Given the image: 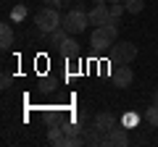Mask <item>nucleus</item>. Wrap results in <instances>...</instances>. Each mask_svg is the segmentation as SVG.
I'll use <instances>...</instances> for the list:
<instances>
[{"instance_id": "nucleus-18", "label": "nucleus", "mask_w": 158, "mask_h": 147, "mask_svg": "<svg viewBox=\"0 0 158 147\" xmlns=\"http://www.w3.org/2000/svg\"><path fill=\"white\" fill-rule=\"evenodd\" d=\"M0 84H3V89H8V87L13 84V76H11V74L6 71V74H3V79H0Z\"/></svg>"}, {"instance_id": "nucleus-5", "label": "nucleus", "mask_w": 158, "mask_h": 147, "mask_svg": "<svg viewBox=\"0 0 158 147\" xmlns=\"http://www.w3.org/2000/svg\"><path fill=\"white\" fill-rule=\"evenodd\" d=\"M111 81L118 87V89L132 87V81H135V71H132V66H129V63H116V66L111 68Z\"/></svg>"}, {"instance_id": "nucleus-2", "label": "nucleus", "mask_w": 158, "mask_h": 147, "mask_svg": "<svg viewBox=\"0 0 158 147\" xmlns=\"http://www.w3.org/2000/svg\"><path fill=\"white\" fill-rule=\"evenodd\" d=\"M34 24H37V32L48 37V34H50V32H56L58 26H63L61 8H53V6L40 8V11H37V16H34Z\"/></svg>"}, {"instance_id": "nucleus-23", "label": "nucleus", "mask_w": 158, "mask_h": 147, "mask_svg": "<svg viewBox=\"0 0 158 147\" xmlns=\"http://www.w3.org/2000/svg\"><path fill=\"white\" fill-rule=\"evenodd\" d=\"M108 3H121V0H108Z\"/></svg>"}, {"instance_id": "nucleus-4", "label": "nucleus", "mask_w": 158, "mask_h": 147, "mask_svg": "<svg viewBox=\"0 0 158 147\" xmlns=\"http://www.w3.org/2000/svg\"><path fill=\"white\" fill-rule=\"evenodd\" d=\"M111 58H113V63H132L137 58V45L135 42H127V40L116 42L111 47Z\"/></svg>"}, {"instance_id": "nucleus-11", "label": "nucleus", "mask_w": 158, "mask_h": 147, "mask_svg": "<svg viewBox=\"0 0 158 147\" xmlns=\"http://www.w3.org/2000/svg\"><path fill=\"white\" fill-rule=\"evenodd\" d=\"M11 45H13V26L11 24H0V47L11 50Z\"/></svg>"}, {"instance_id": "nucleus-9", "label": "nucleus", "mask_w": 158, "mask_h": 147, "mask_svg": "<svg viewBox=\"0 0 158 147\" xmlns=\"http://www.w3.org/2000/svg\"><path fill=\"white\" fill-rule=\"evenodd\" d=\"M58 53H61L63 58H74V55H79V42L74 40V34H69V37H66V42L58 47Z\"/></svg>"}, {"instance_id": "nucleus-24", "label": "nucleus", "mask_w": 158, "mask_h": 147, "mask_svg": "<svg viewBox=\"0 0 158 147\" xmlns=\"http://www.w3.org/2000/svg\"><path fill=\"white\" fill-rule=\"evenodd\" d=\"M156 58H158V53H156Z\"/></svg>"}, {"instance_id": "nucleus-3", "label": "nucleus", "mask_w": 158, "mask_h": 147, "mask_svg": "<svg viewBox=\"0 0 158 147\" xmlns=\"http://www.w3.org/2000/svg\"><path fill=\"white\" fill-rule=\"evenodd\" d=\"M87 26H90V16H87L85 8L77 6V8H71L69 13H63V29H66L69 34L77 37V34H82Z\"/></svg>"}, {"instance_id": "nucleus-15", "label": "nucleus", "mask_w": 158, "mask_h": 147, "mask_svg": "<svg viewBox=\"0 0 158 147\" xmlns=\"http://www.w3.org/2000/svg\"><path fill=\"white\" fill-rule=\"evenodd\" d=\"M127 8V13H142V8H145V3L142 0H121Z\"/></svg>"}, {"instance_id": "nucleus-19", "label": "nucleus", "mask_w": 158, "mask_h": 147, "mask_svg": "<svg viewBox=\"0 0 158 147\" xmlns=\"http://www.w3.org/2000/svg\"><path fill=\"white\" fill-rule=\"evenodd\" d=\"M121 124H124V126H132V124H137V116H135V113H127Z\"/></svg>"}, {"instance_id": "nucleus-22", "label": "nucleus", "mask_w": 158, "mask_h": 147, "mask_svg": "<svg viewBox=\"0 0 158 147\" xmlns=\"http://www.w3.org/2000/svg\"><path fill=\"white\" fill-rule=\"evenodd\" d=\"M153 102H158V89H156V92H153Z\"/></svg>"}, {"instance_id": "nucleus-14", "label": "nucleus", "mask_w": 158, "mask_h": 147, "mask_svg": "<svg viewBox=\"0 0 158 147\" xmlns=\"http://www.w3.org/2000/svg\"><path fill=\"white\" fill-rule=\"evenodd\" d=\"M145 121L150 126H158V102H150V105L145 108Z\"/></svg>"}, {"instance_id": "nucleus-12", "label": "nucleus", "mask_w": 158, "mask_h": 147, "mask_svg": "<svg viewBox=\"0 0 158 147\" xmlns=\"http://www.w3.org/2000/svg\"><path fill=\"white\" fill-rule=\"evenodd\" d=\"M66 37H69V32H66L63 26H58L56 32H50V34H48V42H50V47H56V50H58V47H61L63 42H66Z\"/></svg>"}, {"instance_id": "nucleus-8", "label": "nucleus", "mask_w": 158, "mask_h": 147, "mask_svg": "<svg viewBox=\"0 0 158 147\" xmlns=\"http://www.w3.org/2000/svg\"><path fill=\"white\" fill-rule=\"evenodd\" d=\"M87 16H90V24L92 26H103V24L111 18V11H108V3H100V6H92L90 11H87Z\"/></svg>"}, {"instance_id": "nucleus-1", "label": "nucleus", "mask_w": 158, "mask_h": 147, "mask_svg": "<svg viewBox=\"0 0 158 147\" xmlns=\"http://www.w3.org/2000/svg\"><path fill=\"white\" fill-rule=\"evenodd\" d=\"M118 42V18H108L103 26H95L90 34V47L92 50H108Z\"/></svg>"}, {"instance_id": "nucleus-10", "label": "nucleus", "mask_w": 158, "mask_h": 147, "mask_svg": "<svg viewBox=\"0 0 158 147\" xmlns=\"http://www.w3.org/2000/svg\"><path fill=\"white\" fill-rule=\"evenodd\" d=\"M66 129H63V126H53L50 131H48V142H50V145H58V147H66Z\"/></svg>"}, {"instance_id": "nucleus-6", "label": "nucleus", "mask_w": 158, "mask_h": 147, "mask_svg": "<svg viewBox=\"0 0 158 147\" xmlns=\"http://www.w3.org/2000/svg\"><path fill=\"white\" fill-rule=\"evenodd\" d=\"M100 145H106V147H127V145H129V137H127V126L121 124V126H116V129H111L106 137H103Z\"/></svg>"}, {"instance_id": "nucleus-17", "label": "nucleus", "mask_w": 158, "mask_h": 147, "mask_svg": "<svg viewBox=\"0 0 158 147\" xmlns=\"http://www.w3.org/2000/svg\"><path fill=\"white\" fill-rule=\"evenodd\" d=\"M48 6H53V8H66V6H71L74 0H45Z\"/></svg>"}, {"instance_id": "nucleus-20", "label": "nucleus", "mask_w": 158, "mask_h": 147, "mask_svg": "<svg viewBox=\"0 0 158 147\" xmlns=\"http://www.w3.org/2000/svg\"><path fill=\"white\" fill-rule=\"evenodd\" d=\"M79 131L82 129H77V126H66V137H79Z\"/></svg>"}, {"instance_id": "nucleus-16", "label": "nucleus", "mask_w": 158, "mask_h": 147, "mask_svg": "<svg viewBox=\"0 0 158 147\" xmlns=\"http://www.w3.org/2000/svg\"><path fill=\"white\" fill-rule=\"evenodd\" d=\"M108 11H111V18H118V21H121V16L127 13V8H124V3H111Z\"/></svg>"}, {"instance_id": "nucleus-7", "label": "nucleus", "mask_w": 158, "mask_h": 147, "mask_svg": "<svg viewBox=\"0 0 158 147\" xmlns=\"http://www.w3.org/2000/svg\"><path fill=\"white\" fill-rule=\"evenodd\" d=\"M116 126H118V118H116L113 113H108V110H106V113H98V116H95L92 129H95L98 134H108V131L116 129Z\"/></svg>"}, {"instance_id": "nucleus-13", "label": "nucleus", "mask_w": 158, "mask_h": 147, "mask_svg": "<svg viewBox=\"0 0 158 147\" xmlns=\"http://www.w3.org/2000/svg\"><path fill=\"white\" fill-rule=\"evenodd\" d=\"M27 13H29L27 6H24V3H16V6L11 8V21H16V24L24 21V18H27Z\"/></svg>"}, {"instance_id": "nucleus-21", "label": "nucleus", "mask_w": 158, "mask_h": 147, "mask_svg": "<svg viewBox=\"0 0 158 147\" xmlns=\"http://www.w3.org/2000/svg\"><path fill=\"white\" fill-rule=\"evenodd\" d=\"M92 6H100V3H108V0H90Z\"/></svg>"}]
</instances>
